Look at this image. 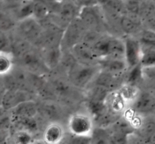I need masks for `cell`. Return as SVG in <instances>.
Here are the masks:
<instances>
[{
    "label": "cell",
    "mask_w": 155,
    "mask_h": 144,
    "mask_svg": "<svg viewBox=\"0 0 155 144\" xmlns=\"http://www.w3.org/2000/svg\"><path fill=\"white\" fill-rule=\"evenodd\" d=\"M91 144H110L107 130L95 128L92 135Z\"/></svg>",
    "instance_id": "cell-29"
},
{
    "label": "cell",
    "mask_w": 155,
    "mask_h": 144,
    "mask_svg": "<svg viewBox=\"0 0 155 144\" xmlns=\"http://www.w3.org/2000/svg\"><path fill=\"white\" fill-rule=\"evenodd\" d=\"M155 131V120L151 118L145 117L143 124L135 134L142 138L144 141L147 142L150 137Z\"/></svg>",
    "instance_id": "cell-27"
},
{
    "label": "cell",
    "mask_w": 155,
    "mask_h": 144,
    "mask_svg": "<svg viewBox=\"0 0 155 144\" xmlns=\"http://www.w3.org/2000/svg\"><path fill=\"white\" fill-rule=\"evenodd\" d=\"M121 32L125 36H136L139 35L144 30L143 24L139 15L124 14L120 21Z\"/></svg>",
    "instance_id": "cell-10"
},
{
    "label": "cell",
    "mask_w": 155,
    "mask_h": 144,
    "mask_svg": "<svg viewBox=\"0 0 155 144\" xmlns=\"http://www.w3.org/2000/svg\"><path fill=\"white\" fill-rule=\"evenodd\" d=\"M15 60H18L20 67L34 75L45 76L50 72L42 60L40 51L35 46Z\"/></svg>",
    "instance_id": "cell-4"
},
{
    "label": "cell",
    "mask_w": 155,
    "mask_h": 144,
    "mask_svg": "<svg viewBox=\"0 0 155 144\" xmlns=\"http://www.w3.org/2000/svg\"><path fill=\"white\" fill-rule=\"evenodd\" d=\"M130 106L143 116L144 115H150L155 112V96L151 91H142L138 98Z\"/></svg>",
    "instance_id": "cell-11"
},
{
    "label": "cell",
    "mask_w": 155,
    "mask_h": 144,
    "mask_svg": "<svg viewBox=\"0 0 155 144\" xmlns=\"http://www.w3.org/2000/svg\"><path fill=\"white\" fill-rule=\"evenodd\" d=\"M15 57L12 53H0V74L2 76L8 75L15 67Z\"/></svg>",
    "instance_id": "cell-25"
},
{
    "label": "cell",
    "mask_w": 155,
    "mask_h": 144,
    "mask_svg": "<svg viewBox=\"0 0 155 144\" xmlns=\"http://www.w3.org/2000/svg\"><path fill=\"white\" fill-rule=\"evenodd\" d=\"M70 51L79 63L84 64H98L99 58L92 48L83 42L77 44Z\"/></svg>",
    "instance_id": "cell-14"
},
{
    "label": "cell",
    "mask_w": 155,
    "mask_h": 144,
    "mask_svg": "<svg viewBox=\"0 0 155 144\" xmlns=\"http://www.w3.org/2000/svg\"><path fill=\"white\" fill-rule=\"evenodd\" d=\"M49 14V7H48L46 0H33V18L41 23L47 19Z\"/></svg>",
    "instance_id": "cell-23"
},
{
    "label": "cell",
    "mask_w": 155,
    "mask_h": 144,
    "mask_svg": "<svg viewBox=\"0 0 155 144\" xmlns=\"http://www.w3.org/2000/svg\"><path fill=\"white\" fill-rule=\"evenodd\" d=\"M78 18L89 31L108 33L104 12L99 4L81 8Z\"/></svg>",
    "instance_id": "cell-2"
},
{
    "label": "cell",
    "mask_w": 155,
    "mask_h": 144,
    "mask_svg": "<svg viewBox=\"0 0 155 144\" xmlns=\"http://www.w3.org/2000/svg\"><path fill=\"white\" fill-rule=\"evenodd\" d=\"M105 103L109 111L120 116H122L123 113L129 107L128 103L122 98L117 91L110 92Z\"/></svg>",
    "instance_id": "cell-19"
},
{
    "label": "cell",
    "mask_w": 155,
    "mask_h": 144,
    "mask_svg": "<svg viewBox=\"0 0 155 144\" xmlns=\"http://www.w3.org/2000/svg\"><path fill=\"white\" fill-rule=\"evenodd\" d=\"M39 105V114H42V118L51 122H59L61 118V108L58 107L55 101H42Z\"/></svg>",
    "instance_id": "cell-17"
},
{
    "label": "cell",
    "mask_w": 155,
    "mask_h": 144,
    "mask_svg": "<svg viewBox=\"0 0 155 144\" xmlns=\"http://www.w3.org/2000/svg\"><path fill=\"white\" fill-rule=\"evenodd\" d=\"M43 32L40 22L33 17L18 22L16 28L12 33L15 36L22 38L35 46Z\"/></svg>",
    "instance_id": "cell-5"
},
{
    "label": "cell",
    "mask_w": 155,
    "mask_h": 144,
    "mask_svg": "<svg viewBox=\"0 0 155 144\" xmlns=\"http://www.w3.org/2000/svg\"><path fill=\"white\" fill-rule=\"evenodd\" d=\"M147 144H155V131L147 140Z\"/></svg>",
    "instance_id": "cell-33"
},
{
    "label": "cell",
    "mask_w": 155,
    "mask_h": 144,
    "mask_svg": "<svg viewBox=\"0 0 155 144\" xmlns=\"http://www.w3.org/2000/svg\"><path fill=\"white\" fill-rule=\"evenodd\" d=\"M98 65L99 66L100 71L116 76L124 75L128 69L124 57H101L98 60Z\"/></svg>",
    "instance_id": "cell-9"
},
{
    "label": "cell",
    "mask_w": 155,
    "mask_h": 144,
    "mask_svg": "<svg viewBox=\"0 0 155 144\" xmlns=\"http://www.w3.org/2000/svg\"><path fill=\"white\" fill-rule=\"evenodd\" d=\"M151 92H152V93L154 94V95L155 96V85H154V87L153 88V90H152V91H151Z\"/></svg>",
    "instance_id": "cell-35"
},
{
    "label": "cell",
    "mask_w": 155,
    "mask_h": 144,
    "mask_svg": "<svg viewBox=\"0 0 155 144\" xmlns=\"http://www.w3.org/2000/svg\"><path fill=\"white\" fill-rule=\"evenodd\" d=\"M117 91L122 96V98L128 103L129 106H130L138 98L142 91L140 90L137 85L124 82L119 88Z\"/></svg>",
    "instance_id": "cell-22"
},
{
    "label": "cell",
    "mask_w": 155,
    "mask_h": 144,
    "mask_svg": "<svg viewBox=\"0 0 155 144\" xmlns=\"http://www.w3.org/2000/svg\"><path fill=\"white\" fill-rule=\"evenodd\" d=\"M33 0H28L15 5L2 7L1 10H4L10 14L18 22L33 17Z\"/></svg>",
    "instance_id": "cell-15"
},
{
    "label": "cell",
    "mask_w": 155,
    "mask_h": 144,
    "mask_svg": "<svg viewBox=\"0 0 155 144\" xmlns=\"http://www.w3.org/2000/svg\"><path fill=\"white\" fill-rule=\"evenodd\" d=\"M32 93L21 89L5 90L2 96L1 107L5 112H11L24 101L33 100Z\"/></svg>",
    "instance_id": "cell-8"
},
{
    "label": "cell",
    "mask_w": 155,
    "mask_h": 144,
    "mask_svg": "<svg viewBox=\"0 0 155 144\" xmlns=\"http://www.w3.org/2000/svg\"><path fill=\"white\" fill-rule=\"evenodd\" d=\"M60 1L65 2H75V0H60Z\"/></svg>",
    "instance_id": "cell-34"
},
{
    "label": "cell",
    "mask_w": 155,
    "mask_h": 144,
    "mask_svg": "<svg viewBox=\"0 0 155 144\" xmlns=\"http://www.w3.org/2000/svg\"><path fill=\"white\" fill-rule=\"evenodd\" d=\"M110 92L112 91H110L107 88L92 83L85 90V97L86 101L105 103Z\"/></svg>",
    "instance_id": "cell-20"
},
{
    "label": "cell",
    "mask_w": 155,
    "mask_h": 144,
    "mask_svg": "<svg viewBox=\"0 0 155 144\" xmlns=\"http://www.w3.org/2000/svg\"><path fill=\"white\" fill-rule=\"evenodd\" d=\"M26 1H28V0H1L2 8L15 5L20 4Z\"/></svg>",
    "instance_id": "cell-32"
},
{
    "label": "cell",
    "mask_w": 155,
    "mask_h": 144,
    "mask_svg": "<svg viewBox=\"0 0 155 144\" xmlns=\"http://www.w3.org/2000/svg\"><path fill=\"white\" fill-rule=\"evenodd\" d=\"M11 136L10 144H34L36 142L35 135L24 130H15Z\"/></svg>",
    "instance_id": "cell-24"
},
{
    "label": "cell",
    "mask_w": 155,
    "mask_h": 144,
    "mask_svg": "<svg viewBox=\"0 0 155 144\" xmlns=\"http://www.w3.org/2000/svg\"><path fill=\"white\" fill-rule=\"evenodd\" d=\"M13 119H31L39 115V105L33 100L24 101L8 112Z\"/></svg>",
    "instance_id": "cell-13"
},
{
    "label": "cell",
    "mask_w": 155,
    "mask_h": 144,
    "mask_svg": "<svg viewBox=\"0 0 155 144\" xmlns=\"http://www.w3.org/2000/svg\"><path fill=\"white\" fill-rule=\"evenodd\" d=\"M39 51L45 66L49 69L50 72L59 68L63 55V50L61 46L44 48V49H40Z\"/></svg>",
    "instance_id": "cell-16"
},
{
    "label": "cell",
    "mask_w": 155,
    "mask_h": 144,
    "mask_svg": "<svg viewBox=\"0 0 155 144\" xmlns=\"http://www.w3.org/2000/svg\"><path fill=\"white\" fill-rule=\"evenodd\" d=\"M66 137L64 128L60 122L48 123L42 131V140L45 144H62Z\"/></svg>",
    "instance_id": "cell-12"
},
{
    "label": "cell",
    "mask_w": 155,
    "mask_h": 144,
    "mask_svg": "<svg viewBox=\"0 0 155 144\" xmlns=\"http://www.w3.org/2000/svg\"><path fill=\"white\" fill-rule=\"evenodd\" d=\"M126 14L139 15L145 0H122Z\"/></svg>",
    "instance_id": "cell-28"
},
{
    "label": "cell",
    "mask_w": 155,
    "mask_h": 144,
    "mask_svg": "<svg viewBox=\"0 0 155 144\" xmlns=\"http://www.w3.org/2000/svg\"><path fill=\"white\" fill-rule=\"evenodd\" d=\"M100 72L98 64H84L77 62L66 77L71 84L79 90H86L92 84Z\"/></svg>",
    "instance_id": "cell-1"
},
{
    "label": "cell",
    "mask_w": 155,
    "mask_h": 144,
    "mask_svg": "<svg viewBox=\"0 0 155 144\" xmlns=\"http://www.w3.org/2000/svg\"><path fill=\"white\" fill-rule=\"evenodd\" d=\"M124 59L128 69L141 65L142 45L139 38L136 36H124Z\"/></svg>",
    "instance_id": "cell-7"
},
{
    "label": "cell",
    "mask_w": 155,
    "mask_h": 144,
    "mask_svg": "<svg viewBox=\"0 0 155 144\" xmlns=\"http://www.w3.org/2000/svg\"><path fill=\"white\" fill-rule=\"evenodd\" d=\"M64 141L65 144H91L92 137L74 136L69 134V136L67 137V139L65 137Z\"/></svg>",
    "instance_id": "cell-30"
},
{
    "label": "cell",
    "mask_w": 155,
    "mask_h": 144,
    "mask_svg": "<svg viewBox=\"0 0 155 144\" xmlns=\"http://www.w3.org/2000/svg\"><path fill=\"white\" fill-rule=\"evenodd\" d=\"M87 30L80 18L73 21L64 32L61 41V48L63 51H70L75 45L83 41Z\"/></svg>",
    "instance_id": "cell-6"
},
{
    "label": "cell",
    "mask_w": 155,
    "mask_h": 144,
    "mask_svg": "<svg viewBox=\"0 0 155 144\" xmlns=\"http://www.w3.org/2000/svg\"><path fill=\"white\" fill-rule=\"evenodd\" d=\"M18 22L7 11L1 10L0 14V29L3 33H11L15 30Z\"/></svg>",
    "instance_id": "cell-26"
},
{
    "label": "cell",
    "mask_w": 155,
    "mask_h": 144,
    "mask_svg": "<svg viewBox=\"0 0 155 144\" xmlns=\"http://www.w3.org/2000/svg\"><path fill=\"white\" fill-rule=\"evenodd\" d=\"M140 42L142 45L141 66L143 69L155 67V44L141 41Z\"/></svg>",
    "instance_id": "cell-21"
},
{
    "label": "cell",
    "mask_w": 155,
    "mask_h": 144,
    "mask_svg": "<svg viewBox=\"0 0 155 144\" xmlns=\"http://www.w3.org/2000/svg\"><path fill=\"white\" fill-rule=\"evenodd\" d=\"M67 128L70 134L82 137H92L95 126L89 113H74L69 116Z\"/></svg>",
    "instance_id": "cell-3"
},
{
    "label": "cell",
    "mask_w": 155,
    "mask_h": 144,
    "mask_svg": "<svg viewBox=\"0 0 155 144\" xmlns=\"http://www.w3.org/2000/svg\"><path fill=\"white\" fill-rule=\"evenodd\" d=\"M144 29L155 32V4L153 0H145L140 12Z\"/></svg>",
    "instance_id": "cell-18"
},
{
    "label": "cell",
    "mask_w": 155,
    "mask_h": 144,
    "mask_svg": "<svg viewBox=\"0 0 155 144\" xmlns=\"http://www.w3.org/2000/svg\"><path fill=\"white\" fill-rule=\"evenodd\" d=\"M75 2L80 8L95 5L98 4V0H75Z\"/></svg>",
    "instance_id": "cell-31"
}]
</instances>
